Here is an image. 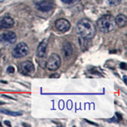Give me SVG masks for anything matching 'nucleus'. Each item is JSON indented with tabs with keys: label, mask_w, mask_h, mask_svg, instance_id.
Masks as SVG:
<instances>
[{
	"label": "nucleus",
	"mask_w": 127,
	"mask_h": 127,
	"mask_svg": "<svg viewBox=\"0 0 127 127\" xmlns=\"http://www.w3.org/2000/svg\"><path fill=\"white\" fill-rule=\"evenodd\" d=\"M76 32L82 38L91 39L96 35V28L90 20L84 18L78 22L76 26Z\"/></svg>",
	"instance_id": "nucleus-1"
},
{
	"label": "nucleus",
	"mask_w": 127,
	"mask_h": 127,
	"mask_svg": "<svg viewBox=\"0 0 127 127\" xmlns=\"http://www.w3.org/2000/svg\"><path fill=\"white\" fill-rule=\"evenodd\" d=\"M96 26L98 30L102 33L113 32L117 27L115 17L109 14H106L100 17L96 21Z\"/></svg>",
	"instance_id": "nucleus-2"
},
{
	"label": "nucleus",
	"mask_w": 127,
	"mask_h": 127,
	"mask_svg": "<svg viewBox=\"0 0 127 127\" xmlns=\"http://www.w3.org/2000/svg\"><path fill=\"white\" fill-rule=\"evenodd\" d=\"M29 53V47L25 42H20L14 47L12 51V55L14 58H22L26 57Z\"/></svg>",
	"instance_id": "nucleus-3"
},
{
	"label": "nucleus",
	"mask_w": 127,
	"mask_h": 127,
	"mask_svg": "<svg viewBox=\"0 0 127 127\" xmlns=\"http://www.w3.org/2000/svg\"><path fill=\"white\" fill-rule=\"evenodd\" d=\"M61 64V59L60 56L57 53H53L49 57L46 63V67L49 71H54L60 67Z\"/></svg>",
	"instance_id": "nucleus-4"
},
{
	"label": "nucleus",
	"mask_w": 127,
	"mask_h": 127,
	"mask_svg": "<svg viewBox=\"0 0 127 127\" xmlns=\"http://www.w3.org/2000/svg\"><path fill=\"white\" fill-rule=\"evenodd\" d=\"M18 71L24 75H32L35 72V65L30 61H25L19 64Z\"/></svg>",
	"instance_id": "nucleus-5"
},
{
	"label": "nucleus",
	"mask_w": 127,
	"mask_h": 127,
	"mask_svg": "<svg viewBox=\"0 0 127 127\" xmlns=\"http://www.w3.org/2000/svg\"><path fill=\"white\" fill-rule=\"evenodd\" d=\"M17 41V35L13 32H6L0 35V42L5 46L13 45Z\"/></svg>",
	"instance_id": "nucleus-6"
},
{
	"label": "nucleus",
	"mask_w": 127,
	"mask_h": 127,
	"mask_svg": "<svg viewBox=\"0 0 127 127\" xmlns=\"http://www.w3.org/2000/svg\"><path fill=\"white\" fill-rule=\"evenodd\" d=\"M55 6L53 0H41L35 3V7L42 12H49Z\"/></svg>",
	"instance_id": "nucleus-7"
},
{
	"label": "nucleus",
	"mask_w": 127,
	"mask_h": 127,
	"mask_svg": "<svg viewBox=\"0 0 127 127\" xmlns=\"http://www.w3.org/2000/svg\"><path fill=\"white\" fill-rule=\"evenodd\" d=\"M55 27L58 32H60L61 33H64L70 29L71 24L67 20H66V19L61 18V19H58L57 21H56Z\"/></svg>",
	"instance_id": "nucleus-8"
},
{
	"label": "nucleus",
	"mask_w": 127,
	"mask_h": 127,
	"mask_svg": "<svg viewBox=\"0 0 127 127\" xmlns=\"http://www.w3.org/2000/svg\"><path fill=\"white\" fill-rule=\"evenodd\" d=\"M47 47H48V40L46 38L43 39L39 45L38 46L37 50H36V55L38 58H45L46 57V51H47Z\"/></svg>",
	"instance_id": "nucleus-9"
},
{
	"label": "nucleus",
	"mask_w": 127,
	"mask_h": 127,
	"mask_svg": "<svg viewBox=\"0 0 127 127\" xmlns=\"http://www.w3.org/2000/svg\"><path fill=\"white\" fill-rule=\"evenodd\" d=\"M14 26V21L10 16H4L0 18V30L11 28Z\"/></svg>",
	"instance_id": "nucleus-10"
},
{
	"label": "nucleus",
	"mask_w": 127,
	"mask_h": 127,
	"mask_svg": "<svg viewBox=\"0 0 127 127\" xmlns=\"http://www.w3.org/2000/svg\"><path fill=\"white\" fill-rule=\"evenodd\" d=\"M74 49L72 44L69 42H65L63 46V56L65 60H68L72 56Z\"/></svg>",
	"instance_id": "nucleus-11"
},
{
	"label": "nucleus",
	"mask_w": 127,
	"mask_h": 127,
	"mask_svg": "<svg viewBox=\"0 0 127 127\" xmlns=\"http://www.w3.org/2000/svg\"><path fill=\"white\" fill-rule=\"evenodd\" d=\"M115 20L116 25L119 28H122L126 27V23H127V18L123 14H119V15L115 18Z\"/></svg>",
	"instance_id": "nucleus-12"
},
{
	"label": "nucleus",
	"mask_w": 127,
	"mask_h": 127,
	"mask_svg": "<svg viewBox=\"0 0 127 127\" xmlns=\"http://www.w3.org/2000/svg\"><path fill=\"white\" fill-rule=\"evenodd\" d=\"M0 112L3 114L8 115H11V116H20L23 115L21 111H9L6 109H0Z\"/></svg>",
	"instance_id": "nucleus-13"
},
{
	"label": "nucleus",
	"mask_w": 127,
	"mask_h": 127,
	"mask_svg": "<svg viewBox=\"0 0 127 127\" xmlns=\"http://www.w3.org/2000/svg\"><path fill=\"white\" fill-rule=\"evenodd\" d=\"M107 3L112 6H115L119 5L122 2V0H106Z\"/></svg>",
	"instance_id": "nucleus-14"
},
{
	"label": "nucleus",
	"mask_w": 127,
	"mask_h": 127,
	"mask_svg": "<svg viewBox=\"0 0 127 127\" xmlns=\"http://www.w3.org/2000/svg\"><path fill=\"white\" fill-rule=\"evenodd\" d=\"M6 71H7V73H9V74H13V73L15 72V68H14V67H13V66H9L6 69Z\"/></svg>",
	"instance_id": "nucleus-15"
},
{
	"label": "nucleus",
	"mask_w": 127,
	"mask_h": 127,
	"mask_svg": "<svg viewBox=\"0 0 127 127\" xmlns=\"http://www.w3.org/2000/svg\"><path fill=\"white\" fill-rule=\"evenodd\" d=\"M81 0H67V4H69V5H75L77 3H79Z\"/></svg>",
	"instance_id": "nucleus-16"
},
{
	"label": "nucleus",
	"mask_w": 127,
	"mask_h": 127,
	"mask_svg": "<svg viewBox=\"0 0 127 127\" xmlns=\"http://www.w3.org/2000/svg\"><path fill=\"white\" fill-rule=\"evenodd\" d=\"M121 69H124V70H126V63H121L120 65H119Z\"/></svg>",
	"instance_id": "nucleus-17"
},
{
	"label": "nucleus",
	"mask_w": 127,
	"mask_h": 127,
	"mask_svg": "<svg viewBox=\"0 0 127 127\" xmlns=\"http://www.w3.org/2000/svg\"><path fill=\"white\" fill-rule=\"evenodd\" d=\"M4 123H5V125H6V126H11L10 122H9V121H7V120L4 121Z\"/></svg>",
	"instance_id": "nucleus-18"
},
{
	"label": "nucleus",
	"mask_w": 127,
	"mask_h": 127,
	"mask_svg": "<svg viewBox=\"0 0 127 127\" xmlns=\"http://www.w3.org/2000/svg\"><path fill=\"white\" fill-rule=\"evenodd\" d=\"M2 96H3V97H6V98H8V99L15 100V98H13V97H11V96H7V95H5V94H2Z\"/></svg>",
	"instance_id": "nucleus-19"
},
{
	"label": "nucleus",
	"mask_w": 127,
	"mask_h": 127,
	"mask_svg": "<svg viewBox=\"0 0 127 127\" xmlns=\"http://www.w3.org/2000/svg\"><path fill=\"white\" fill-rule=\"evenodd\" d=\"M86 122H87V123H89L90 124H93V125H94V126H97V124H95L94 123H92V122H90L89 120H86Z\"/></svg>",
	"instance_id": "nucleus-20"
},
{
	"label": "nucleus",
	"mask_w": 127,
	"mask_h": 127,
	"mask_svg": "<svg viewBox=\"0 0 127 127\" xmlns=\"http://www.w3.org/2000/svg\"><path fill=\"white\" fill-rule=\"evenodd\" d=\"M123 80H124L125 84H126V75H124L123 76Z\"/></svg>",
	"instance_id": "nucleus-21"
},
{
	"label": "nucleus",
	"mask_w": 127,
	"mask_h": 127,
	"mask_svg": "<svg viewBox=\"0 0 127 127\" xmlns=\"http://www.w3.org/2000/svg\"><path fill=\"white\" fill-rule=\"evenodd\" d=\"M50 77H51V78H53V77H54V78H55V77H59V75H51Z\"/></svg>",
	"instance_id": "nucleus-22"
},
{
	"label": "nucleus",
	"mask_w": 127,
	"mask_h": 127,
	"mask_svg": "<svg viewBox=\"0 0 127 127\" xmlns=\"http://www.w3.org/2000/svg\"><path fill=\"white\" fill-rule=\"evenodd\" d=\"M2 104H5L4 102H2V101H0V105H2Z\"/></svg>",
	"instance_id": "nucleus-23"
},
{
	"label": "nucleus",
	"mask_w": 127,
	"mask_h": 127,
	"mask_svg": "<svg viewBox=\"0 0 127 127\" xmlns=\"http://www.w3.org/2000/svg\"><path fill=\"white\" fill-rule=\"evenodd\" d=\"M62 2H64V3H67V0H62Z\"/></svg>",
	"instance_id": "nucleus-24"
},
{
	"label": "nucleus",
	"mask_w": 127,
	"mask_h": 127,
	"mask_svg": "<svg viewBox=\"0 0 127 127\" xmlns=\"http://www.w3.org/2000/svg\"><path fill=\"white\" fill-rule=\"evenodd\" d=\"M5 0H0V2H4Z\"/></svg>",
	"instance_id": "nucleus-25"
},
{
	"label": "nucleus",
	"mask_w": 127,
	"mask_h": 127,
	"mask_svg": "<svg viewBox=\"0 0 127 127\" xmlns=\"http://www.w3.org/2000/svg\"><path fill=\"white\" fill-rule=\"evenodd\" d=\"M0 57H1V51H0Z\"/></svg>",
	"instance_id": "nucleus-26"
},
{
	"label": "nucleus",
	"mask_w": 127,
	"mask_h": 127,
	"mask_svg": "<svg viewBox=\"0 0 127 127\" xmlns=\"http://www.w3.org/2000/svg\"><path fill=\"white\" fill-rule=\"evenodd\" d=\"M0 126H1V125H0Z\"/></svg>",
	"instance_id": "nucleus-27"
}]
</instances>
